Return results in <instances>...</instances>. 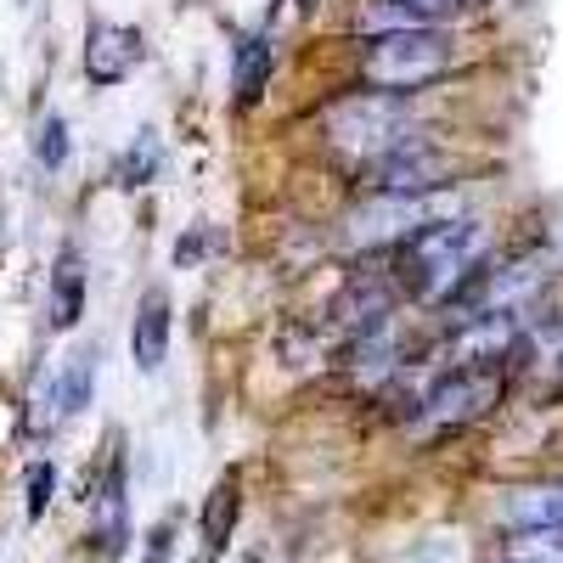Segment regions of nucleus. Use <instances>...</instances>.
<instances>
[{
	"label": "nucleus",
	"mask_w": 563,
	"mask_h": 563,
	"mask_svg": "<svg viewBox=\"0 0 563 563\" xmlns=\"http://www.w3.org/2000/svg\"><path fill=\"white\" fill-rule=\"evenodd\" d=\"M79 316H85V265H79V249H63L52 271V327L68 333Z\"/></svg>",
	"instance_id": "13"
},
{
	"label": "nucleus",
	"mask_w": 563,
	"mask_h": 563,
	"mask_svg": "<svg viewBox=\"0 0 563 563\" xmlns=\"http://www.w3.org/2000/svg\"><path fill=\"white\" fill-rule=\"evenodd\" d=\"M501 519L512 530H563V485H519V490H507Z\"/></svg>",
	"instance_id": "12"
},
{
	"label": "nucleus",
	"mask_w": 563,
	"mask_h": 563,
	"mask_svg": "<svg viewBox=\"0 0 563 563\" xmlns=\"http://www.w3.org/2000/svg\"><path fill=\"white\" fill-rule=\"evenodd\" d=\"M406 130H411V108H406V97H389V90H361V97H344L327 113V135L350 158H384V153L406 147L411 141Z\"/></svg>",
	"instance_id": "2"
},
{
	"label": "nucleus",
	"mask_w": 563,
	"mask_h": 563,
	"mask_svg": "<svg viewBox=\"0 0 563 563\" xmlns=\"http://www.w3.org/2000/svg\"><path fill=\"white\" fill-rule=\"evenodd\" d=\"M85 496L90 507H97V530H90V541H97V563H113L130 541L124 530V440L113 434L108 440V462H102V479H85Z\"/></svg>",
	"instance_id": "6"
},
{
	"label": "nucleus",
	"mask_w": 563,
	"mask_h": 563,
	"mask_svg": "<svg viewBox=\"0 0 563 563\" xmlns=\"http://www.w3.org/2000/svg\"><path fill=\"white\" fill-rule=\"evenodd\" d=\"M406 7H411V12H422V18H440V12H451V7H456V0H406Z\"/></svg>",
	"instance_id": "21"
},
{
	"label": "nucleus",
	"mask_w": 563,
	"mask_h": 563,
	"mask_svg": "<svg viewBox=\"0 0 563 563\" xmlns=\"http://www.w3.org/2000/svg\"><path fill=\"white\" fill-rule=\"evenodd\" d=\"M519 327H525V310L462 316L456 339L445 344V361H456V366H490V361H501L512 344H519Z\"/></svg>",
	"instance_id": "7"
},
{
	"label": "nucleus",
	"mask_w": 563,
	"mask_h": 563,
	"mask_svg": "<svg viewBox=\"0 0 563 563\" xmlns=\"http://www.w3.org/2000/svg\"><path fill=\"white\" fill-rule=\"evenodd\" d=\"M440 175H445V158L406 141V147L372 158V192H429V186H440Z\"/></svg>",
	"instance_id": "9"
},
{
	"label": "nucleus",
	"mask_w": 563,
	"mask_h": 563,
	"mask_svg": "<svg viewBox=\"0 0 563 563\" xmlns=\"http://www.w3.org/2000/svg\"><path fill=\"white\" fill-rule=\"evenodd\" d=\"M175 530H180V519H175V512H164V519L147 530V558H141V563H169V552H175Z\"/></svg>",
	"instance_id": "20"
},
{
	"label": "nucleus",
	"mask_w": 563,
	"mask_h": 563,
	"mask_svg": "<svg viewBox=\"0 0 563 563\" xmlns=\"http://www.w3.org/2000/svg\"><path fill=\"white\" fill-rule=\"evenodd\" d=\"M130 355H135L141 372H158L169 361V299L158 288L141 299V310L130 321Z\"/></svg>",
	"instance_id": "11"
},
{
	"label": "nucleus",
	"mask_w": 563,
	"mask_h": 563,
	"mask_svg": "<svg viewBox=\"0 0 563 563\" xmlns=\"http://www.w3.org/2000/svg\"><path fill=\"white\" fill-rule=\"evenodd\" d=\"M141 57H147V40L141 29H124V23H90L85 29V79L90 85H124Z\"/></svg>",
	"instance_id": "8"
},
{
	"label": "nucleus",
	"mask_w": 563,
	"mask_h": 563,
	"mask_svg": "<svg viewBox=\"0 0 563 563\" xmlns=\"http://www.w3.org/2000/svg\"><path fill=\"white\" fill-rule=\"evenodd\" d=\"M52 490H57V467L52 462H34L29 467V519H40L52 507Z\"/></svg>",
	"instance_id": "19"
},
{
	"label": "nucleus",
	"mask_w": 563,
	"mask_h": 563,
	"mask_svg": "<svg viewBox=\"0 0 563 563\" xmlns=\"http://www.w3.org/2000/svg\"><path fill=\"white\" fill-rule=\"evenodd\" d=\"M507 563H563V530H512Z\"/></svg>",
	"instance_id": "16"
},
{
	"label": "nucleus",
	"mask_w": 563,
	"mask_h": 563,
	"mask_svg": "<svg viewBox=\"0 0 563 563\" xmlns=\"http://www.w3.org/2000/svg\"><path fill=\"white\" fill-rule=\"evenodd\" d=\"M485 260V225L467 220V214H451V220H434L411 231L400 243V276L422 299H451L467 276L479 271Z\"/></svg>",
	"instance_id": "1"
},
{
	"label": "nucleus",
	"mask_w": 563,
	"mask_h": 563,
	"mask_svg": "<svg viewBox=\"0 0 563 563\" xmlns=\"http://www.w3.org/2000/svg\"><path fill=\"white\" fill-rule=\"evenodd\" d=\"M158 141H153V130H141L135 135V147H124V158H119V169H113V180L119 186H147L153 175H158Z\"/></svg>",
	"instance_id": "17"
},
{
	"label": "nucleus",
	"mask_w": 563,
	"mask_h": 563,
	"mask_svg": "<svg viewBox=\"0 0 563 563\" xmlns=\"http://www.w3.org/2000/svg\"><path fill=\"white\" fill-rule=\"evenodd\" d=\"M238 507H243V479L225 474L209 501H203V530H198V563H220L225 558V541L238 530Z\"/></svg>",
	"instance_id": "10"
},
{
	"label": "nucleus",
	"mask_w": 563,
	"mask_h": 563,
	"mask_svg": "<svg viewBox=\"0 0 563 563\" xmlns=\"http://www.w3.org/2000/svg\"><path fill=\"white\" fill-rule=\"evenodd\" d=\"M456 214V198L451 192H378L361 214H355V243H406L411 231L434 225V220H451Z\"/></svg>",
	"instance_id": "4"
},
{
	"label": "nucleus",
	"mask_w": 563,
	"mask_h": 563,
	"mask_svg": "<svg viewBox=\"0 0 563 563\" xmlns=\"http://www.w3.org/2000/svg\"><path fill=\"white\" fill-rule=\"evenodd\" d=\"M501 395V378L496 366H451V378L440 389H429V400H422V422H429L434 434L445 429H467L474 417H485Z\"/></svg>",
	"instance_id": "5"
},
{
	"label": "nucleus",
	"mask_w": 563,
	"mask_h": 563,
	"mask_svg": "<svg viewBox=\"0 0 563 563\" xmlns=\"http://www.w3.org/2000/svg\"><path fill=\"white\" fill-rule=\"evenodd\" d=\"M429 23H434V18L411 12L406 0H378V7H366V12L355 18V29L372 34V40H378V34H400V29H429Z\"/></svg>",
	"instance_id": "15"
},
{
	"label": "nucleus",
	"mask_w": 563,
	"mask_h": 563,
	"mask_svg": "<svg viewBox=\"0 0 563 563\" xmlns=\"http://www.w3.org/2000/svg\"><path fill=\"white\" fill-rule=\"evenodd\" d=\"M310 7H316V0H299V12H310Z\"/></svg>",
	"instance_id": "22"
},
{
	"label": "nucleus",
	"mask_w": 563,
	"mask_h": 563,
	"mask_svg": "<svg viewBox=\"0 0 563 563\" xmlns=\"http://www.w3.org/2000/svg\"><path fill=\"white\" fill-rule=\"evenodd\" d=\"M238 563H254V558H238Z\"/></svg>",
	"instance_id": "23"
},
{
	"label": "nucleus",
	"mask_w": 563,
	"mask_h": 563,
	"mask_svg": "<svg viewBox=\"0 0 563 563\" xmlns=\"http://www.w3.org/2000/svg\"><path fill=\"white\" fill-rule=\"evenodd\" d=\"M34 158L45 169H63L68 164V124H63V113H45L34 124Z\"/></svg>",
	"instance_id": "18"
},
{
	"label": "nucleus",
	"mask_w": 563,
	"mask_h": 563,
	"mask_svg": "<svg viewBox=\"0 0 563 563\" xmlns=\"http://www.w3.org/2000/svg\"><path fill=\"white\" fill-rule=\"evenodd\" d=\"M451 68V45L434 29H400V34H378L372 52L361 57V79L389 90V97H406V90L434 85Z\"/></svg>",
	"instance_id": "3"
},
{
	"label": "nucleus",
	"mask_w": 563,
	"mask_h": 563,
	"mask_svg": "<svg viewBox=\"0 0 563 563\" xmlns=\"http://www.w3.org/2000/svg\"><path fill=\"white\" fill-rule=\"evenodd\" d=\"M271 68H276L271 40H265V34H243V45H238V102H243V108H254V102L265 97Z\"/></svg>",
	"instance_id": "14"
}]
</instances>
